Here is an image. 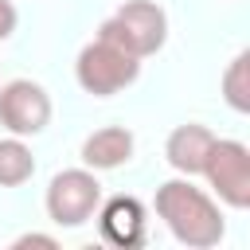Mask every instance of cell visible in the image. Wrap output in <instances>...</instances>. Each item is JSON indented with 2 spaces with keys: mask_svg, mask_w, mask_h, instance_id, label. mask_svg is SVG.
I'll return each instance as SVG.
<instances>
[{
  "mask_svg": "<svg viewBox=\"0 0 250 250\" xmlns=\"http://www.w3.org/2000/svg\"><path fill=\"white\" fill-rule=\"evenodd\" d=\"M94 219H98V227H102V238L113 242V246H121V250L145 242L148 219H145V207H141L133 195H109V199H102Z\"/></svg>",
  "mask_w": 250,
  "mask_h": 250,
  "instance_id": "obj_7",
  "label": "cell"
},
{
  "mask_svg": "<svg viewBox=\"0 0 250 250\" xmlns=\"http://www.w3.org/2000/svg\"><path fill=\"white\" fill-rule=\"evenodd\" d=\"M23 246H47V250H55L59 246V238L55 234H20V238H12V250H23Z\"/></svg>",
  "mask_w": 250,
  "mask_h": 250,
  "instance_id": "obj_13",
  "label": "cell"
},
{
  "mask_svg": "<svg viewBox=\"0 0 250 250\" xmlns=\"http://www.w3.org/2000/svg\"><path fill=\"white\" fill-rule=\"evenodd\" d=\"M0 125L12 137H35L51 125V94L31 78L0 82Z\"/></svg>",
  "mask_w": 250,
  "mask_h": 250,
  "instance_id": "obj_6",
  "label": "cell"
},
{
  "mask_svg": "<svg viewBox=\"0 0 250 250\" xmlns=\"http://www.w3.org/2000/svg\"><path fill=\"white\" fill-rule=\"evenodd\" d=\"M199 176H207V184L219 195V203H227L234 211L250 207V148L242 141L215 137V145H211Z\"/></svg>",
  "mask_w": 250,
  "mask_h": 250,
  "instance_id": "obj_5",
  "label": "cell"
},
{
  "mask_svg": "<svg viewBox=\"0 0 250 250\" xmlns=\"http://www.w3.org/2000/svg\"><path fill=\"white\" fill-rule=\"evenodd\" d=\"M102 39L117 43L121 51L137 55V59H148L164 47L168 39V16L156 0H125L102 27H98Z\"/></svg>",
  "mask_w": 250,
  "mask_h": 250,
  "instance_id": "obj_3",
  "label": "cell"
},
{
  "mask_svg": "<svg viewBox=\"0 0 250 250\" xmlns=\"http://www.w3.org/2000/svg\"><path fill=\"white\" fill-rule=\"evenodd\" d=\"M98 203H102V184H98V172L86 164L55 172L47 184V195H43L47 219L55 227H66V230L86 227L98 215Z\"/></svg>",
  "mask_w": 250,
  "mask_h": 250,
  "instance_id": "obj_4",
  "label": "cell"
},
{
  "mask_svg": "<svg viewBox=\"0 0 250 250\" xmlns=\"http://www.w3.org/2000/svg\"><path fill=\"white\" fill-rule=\"evenodd\" d=\"M156 215L164 219L172 238L191 246V250H211L227 234V219H223L219 203L203 188H195L191 176L164 180L156 188Z\"/></svg>",
  "mask_w": 250,
  "mask_h": 250,
  "instance_id": "obj_1",
  "label": "cell"
},
{
  "mask_svg": "<svg viewBox=\"0 0 250 250\" xmlns=\"http://www.w3.org/2000/svg\"><path fill=\"white\" fill-rule=\"evenodd\" d=\"M133 148H137V141L125 125H105L82 141V164L94 172H113L133 160Z\"/></svg>",
  "mask_w": 250,
  "mask_h": 250,
  "instance_id": "obj_9",
  "label": "cell"
},
{
  "mask_svg": "<svg viewBox=\"0 0 250 250\" xmlns=\"http://www.w3.org/2000/svg\"><path fill=\"white\" fill-rule=\"evenodd\" d=\"M35 176V156L23 137H0V188H20Z\"/></svg>",
  "mask_w": 250,
  "mask_h": 250,
  "instance_id": "obj_10",
  "label": "cell"
},
{
  "mask_svg": "<svg viewBox=\"0 0 250 250\" xmlns=\"http://www.w3.org/2000/svg\"><path fill=\"white\" fill-rule=\"evenodd\" d=\"M16 23H20V16H16V4H12V0H0V43H4V39H12Z\"/></svg>",
  "mask_w": 250,
  "mask_h": 250,
  "instance_id": "obj_12",
  "label": "cell"
},
{
  "mask_svg": "<svg viewBox=\"0 0 250 250\" xmlns=\"http://www.w3.org/2000/svg\"><path fill=\"white\" fill-rule=\"evenodd\" d=\"M211 145H215V133H211L207 125L188 121V125H176V129L168 133L164 156H168V164H172L180 176H199V172H203V160H207V152H211Z\"/></svg>",
  "mask_w": 250,
  "mask_h": 250,
  "instance_id": "obj_8",
  "label": "cell"
},
{
  "mask_svg": "<svg viewBox=\"0 0 250 250\" xmlns=\"http://www.w3.org/2000/svg\"><path fill=\"white\" fill-rule=\"evenodd\" d=\"M223 98L234 113H250V51H238L223 70Z\"/></svg>",
  "mask_w": 250,
  "mask_h": 250,
  "instance_id": "obj_11",
  "label": "cell"
},
{
  "mask_svg": "<svg viewBox=\"0 0 250 250\" xmlns=\"http://www.w3.org/2000/svg\"><path fill=\"white\" fill-rule=\"evenodd\" d=\"M74 78H78V86H82L86 94L109 98V94H121L125 86H133V82L141 78V59L98 35V39H90V43L78 51V59H74Z\"/></svg>",
  "mask_w": 250,
  "mask_h": 250,
  "instance_id": "obj_2",
  "label": "cell"
}]
</instances>
